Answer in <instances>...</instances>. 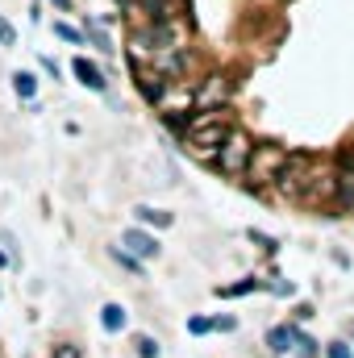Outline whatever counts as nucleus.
I'll return each mask as SVG.
<instances>
[{"mask_svg": "<svg viewBox=\"0 0 354 358\" xmlns=\"http://www.w3.org/2000/svg\"><path fill=\"white\" fill-rule=\"evenodd\" d=\"M250 159H255V146H250L246 134H229L225 146L217 150V167H221L225 176H242V171H250Z\"/></svg>", "mask_w": 354, "mask_h": 358, "instance_id": "nucleus-1", "label": "nucleus"}, {"mask_svg": "<svg viewBox=\"0 0 354 358\" xmlns=\"http://www.w3.org/2000/svg\"><path fill=\"white\" fill-rule=\"evenodd\" d=\"M229 134H234V129H229L225 121H200V125L187 129V146H192L196 155H217Z\"/></svg>", "mask_w": 354, "mask_h": 358, "instance_id": "nucleus-2", "label": "nucleus"}, {"mask_svg": "<svg viewBox=\"0 0 354 358\" xmlns=\"http://www.w3.org/2000/svg\"><path fill=\"white\" fill-rule=\"evenodd\" d=\"M121 246L134 250L138 259H159V242H155L150 234H142V229H125V234H121Z\"/></svg>", "mask_w": 354, "mask_h": 358, "instance_id": "nucleus-3", "label": "nucleus"}, {"mask_svg": "<svg viewBox=\"0 0 354 358\" xmlns=\"http://www.w3.org/2000/svg\"><path fill=\"white\" fill-rule=\"evenodd\" d=\"M300 171H309V155H292V159H283V167L275 171V179H279V187L283 192H296L300 187Z\"/></svg>", "mask_w": 354, "mask_h": 358, "instance_id": "nucleus-4", "label": "nucleus"}, {"mask_svg": "<svg viewBox=\"0 0 354 358\" xmlns=\"http://www.w3.org/2000/svg\"><path fill=\"white\" fill-rule=\"evenodd\" d=\"M71 71H76V80H80L84 88H92V92H104V88H108V80H104V71H100L96 63H88L84 55H80V59L71 63Z\"/></svg>", "mask_w": 354, "mask_h": 358, "instance_id": "nucleus-5", "label": "nucleus"}, {"mask_svg": "<svg viewBox=\"0 0 354 358\" xmlns=\"http://www.w3.org/2000/svg\"><path fill=\"white\" fill-rule=\"evenodd\" d=\"M125 304H104L100 308V325H104V334H121L125 329Z\"/></svg>", "mask_w": 354, "mask_h": 358, "instance_id": "nucleus-6", "label": "nucleus"}, {"mask_svg": "<svg viewBox=\"0 0 354 358\" xmlns=\"http://www.w3.org/2000/svg\"><path fill=\"white\" fill-rule=\"evenodd\" d=\"M292 342H296V329H292V325H275V329L267 334L271 355H288V350H292Z\"/></svg>", "mask_w": 354, "mask_h": 358, "instance_id": "nucleus-7", "label": "nucleus"}, {"mask_svg": "<svg viewBox=\"0 0 354 358\" xmlns=\"http://www.w3.org/2000/svg\"><path fill=\"white\" fill-rule=\"evenodd\" d=\"M138 84H142V92H146V100H163V92H167V84H163V76L155 71H138Z\"/></svg>", "mask_w": 354, "mask_h": 358, "instance_id": "nucleus-8", "label": "nucleus"}, {"mask_svg": "<svg viewBox=\"0 0 354 358\" xmlns=\"http://www.w3.org/2000/svg\"><path fill=\"white\" fill-rule=\"evenodd\" d=\"M338 200L354 208V167H338Z\"/></svg>", "mask_w": 354, "mask_h": 358, "instance_id": "nucleus-9", "label": "nucleus"}, {"mask_svg": "<svg viewBox=\"0 0 354 358\" xmlns=\"http://www.w3.org/2000/svg\"><path fill=\"white\" fill-rule=\"evenodd\" d=\"M13 92H17L21 100H34V96H38V80H34L29 71H17V76H13Z\"/></svg>", "mask_w": 354, "mask_h": 358, "instance_id": "nucleus-10", "label": "nucleus"}, {"mask_svg": "<svg viewBox=\"0 0 354 358\" xmlns=\"http://www.w3.org/2000/svg\"><path fill=\"white\" fill-rule=\"evenodd\" d=\"M134 213H138V221H146V225H171V213H163V208H150V204H138Z\"/></svg>", "mask_w": 354, "mask_h": 358, "instance_id": "nucleus-11", "label": "nucleus"}, {"mask_svg": "<svg viewBox=\"0 0 354 358\" xmlns=\"http://www.w3.org/2000/svg\"><path fill=\"white\" fill-rule=\"evenodd\" d=\"M84 34H88V38H92V42H96V46H100V50H104V55L113 50V46H108V38H104V29H100L96 21H88V29H84Z\"/></svg>", "mask_w": 354, "mask_h": 358, "instance_id": "nucleus-12", "label": "nucleus"}, {"mask_svg": "<svg viewBox=\"0 0 354 358\" xmlns=\"http://www.w3.org/2000/svg\"><path fill=\"white\" fill-rule=\"evenodd\" d=\"M138 355L142 358H159V342H155V338H138Z\"/></svg>", "mask_w": 354, "mask_h": 358, "instance_id": "nucleus-13", "label": "nucleus"}, {"mask_svg": "<svg viewBox=\"0 0 354 358\" xmlns=\"http://www.w3.org/2000/svg\"><path fill=\"white\" fill-rule=\"evenodd\" d=\"M55 34H59V38H67V42H84V34H80V29H71L67 21H59V25H55Z\"/></svg>", "mask_w": 354, "mask_h": 358, "instance_id": "nucleus-14", "label": "nucleus"}, {"mask_svg": "<svg viewBox=\"0 0 354 358\" xmlns=\"http://www.w3.org/2000/svg\"><path fill=\"white\" fill-rule=\"evenodd\" d=\"M208 329H217V321H204V317H192L187 321V334H208Z\"/></svg>", "mask_w": 354, "mask_h": 358, "instance_id": "nucleus-15", "label": "nucleus"}, {"mask_svg": "<svg viewBox=\"0 0 354 358\" xmlns=\"http://www.w3.org/2000/svg\"><path fill=\"white\" fill-rule=\"evenodd\" d=\"M0 46H17V29L0 17Z\"/></svg>", "mask_w": 354, "mask_h": 358, "instance_id": "nucleus-16", "label": "nucleus"}, {"mask_svg": "<svg viewBox=\"0 0 354 358\" xmlns=\"http://www.w3.org/2000/svg\"><path fill=\"white\" fill-rule=\"evenodd\" d=\"M246 292H255V279H246V283H234V287H221V296H246Z\"/></svg>", "mask_w": 354, "mask_h": 358, "instance_id": "nucleus-17", "label": "nucleus"}, {"mask_svg": "<svg viewBox=\"0 0 354 358\" xmlns=\"http://www.w3.org/2000/svg\"><path fill=\"white\" fill-rule=\"evenodd\" d=\"M55 358H84V355H80V346L63 342V346H55Z\"/></svg>", "mask_w": 354, "mask_h": 358, "instance_id": "nucleus-18", "label": "nucleus"}, {"mask_svg": "<svg viewBox=\"0 0 354 358\" xmlns=\"http://www.w3.org/2000/svg\"><path fill=\"white\" fill-rule=\"evenodd\" d=\"M325 358H351V346H346V342H334V346L325 350Z\"/></svg>", "mask_w": 354, "mask_h": 358, "instance_id": "nucleus-19", "label": "nucleus"}, {"mask_svg": "<svg viewBox=\"0 0 354 358\" xmlns=\"http://www.w3.org/2000/svg\"><path fill=\"white\" fill-rule=\"evenodd\" d=\"M38 63H42V71H46V76H55V80H59V63H55V59H50V55H42V59H38Z\"/></svg>", "mask_w": 354, "mask_h": 358, "instance_id": "nucleus-20", "label": "nucleus"}, {"mask_svg": "<svg viewBox=\"0 0 354 358\" xmlns=\"http://www.w3.org/2000/svg\"><path fill=\"white\" fill-rule=\"evenodd\" d=\"M50 4H55L59 13H67V8H71V0H50Z\"/></svg>", "mask_w": 354, "mask_h": 358, "instance_id": "nucleus-21", "label": "nucleus"}, {"mask_svg": "<svg viewBox=\"0 0 354 358\" xmlns=\"http://www.w3.org/2000/svg\"><path fill=\"white\" fill-rule=\"evenodd\" d=\"M4 263H8V255H0V267H4Z\"/></svg>", "mask_w": 354, "mask_h": 358, "instance_id": "nucleus-22", "label": "nucleus"}]
</instances>
